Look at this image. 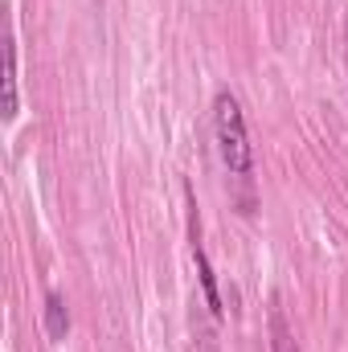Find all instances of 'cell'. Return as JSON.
Returning <instances> with one entry per match:
<instances>
[{
  "label": "cell",
  "mask_w": 348,
  "mask_h": 352,
  "mask_svg": "<svg viewBox=\"0 0 348 352\" xmlns=\"http://www.w3.org/2000/svg\"><path fill=\"white\" fill-rule=\"evenodd\" d=\"M270 349H274V352H299V344H295V332L287 328V316H283L279 299L270 303Z\"/></svg>",
  "instance_id": "5b68a950"
},
{
  "label": "cell",
  "mask_w": 348,
  "mask_h": 352,
  "mask_svg": "<svg viewBox=\"0 0 348 352\" xmlns=\"http://www.w3.org/2000/svg\"><path fill=\"white\" fill-rule=\"evenodd\" d=\"M345 37H348V29H345Z\"/></svg>",
  "instance_id": "8992f818"
},
{
  "label": "cell",
  "mask_w": 348,
  "mask_h": 352,
  "mask_svg": "<svg viewBox=\"0 0 348 352\" xmlns=\"http://www.w3.org/2000/svg\"><path fill=\"white\" fill-rule=\"evenodd\" d=\"M45 336L54 344H62L70 336V307H66L62 291H45Z\"/></svg>",
  "instance_id": "3957f363"
},
{
  "label": "cell",
  "mask_w": 348,
  "mask_h": 352,
  "mask_svg": "<svg viewBox=\"0 0 348 352\" xmlns=\"http://www.w3.org/2000/svg\"><path fill=\"white\" fill-rule=\"evenodd\" d=\"M184 205H188V250H193V263H197L201 291H205V307H209L213 320H226V307H221V295H217L213 266H209V254H205V246H201V221H197V197H193V184H184Z\"/></svg>",
  "instance_id": "7a4b0ae2"
},
{
  "label": "cell",
  "mask_w": 348,
  "mask_h": 352,
  "mask_svg": "<svg viewBox=\"0 0 348 352\" xmlns=\"http://www.w3.org/2000/svg\"><path fill=\"white\" fill-rule=\"evenodd\" d=\"M17 41L8 37L4 41V102H0V115H4V123H12L17 119Z\"/></svg>",
  "instance_id": "277c9868"
},
{
  "label": "cell",
  "mask_w": 348,
  "mask_h": 352,
  "mask_svg": "<svg viewBox=\"0 0 348 352\" xmlns=\"http://www.w3.org/2000/svg\"><path fill=\"white\" fill-rule=\"evenodd\" d=\"M213 140H217V156L230 168V176H250L254 173V152H250V135H246V115L242 102L234 98V90H217L213 98Z\"/></svg>",
  "instance_id": "6da1fadb"
}]
</instances>
